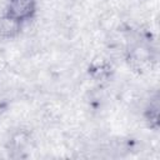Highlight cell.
<instances>
[{
  "label": "cell",
  "mask_w": 160,
  "mask_h": 160,
  "mask_svg": "<svg viewBox=\"0 0 160 160\" xmlns=\"http://www.w3.org/2000/svg\"><path fill=\"white\" fill-rule=\"evenodd\" d=\"M38 11V0H6L4 14L25 24L35 18Z\"/></svg>",
  "instance_id": "obj_1"
},
{
  "label": "cell",
  "mask_w": 160,
  "mask_h": 160,
  "mask_svg": "<svg viewBox=\"0 0 160 160\" xmlns=\"http://www.w3.org/2000/svg\"><path fill=\"white\" fill-rule=\"evenodd\" d=\"M22 22L8 16L6 14L0 15V39L10 40L20 35L22 29Z\"/></svg>",
  "instance_id": "obj_2"
},
{
  "label": "cell",
  "mask_w": 160,
  "mask_h": 160,
  "mask_svg": "<svg viewBox=\"0 0 160 160\" xmlns=\"http://www.w3.org/2000/svg\"><path fill=\"white\" fill-rule=\"evenodd\" d=\"M142 116L146 124L149 125V128L158 130L159 128V98L158 96L150 100V102L145 106Z\"/></svg>",
  "instance_id": "obj_3"
}]
</instances>
